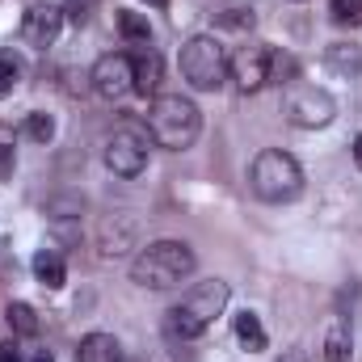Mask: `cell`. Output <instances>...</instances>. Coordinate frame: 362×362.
<instances>
[{"instance_id": "cell-1", "label": "cell", "mask_w": 362, "mask_h": 362, "mask_svg": "<svg viewBox=\"0 0 362 362\" xmlns=\"http://www.w3.org/2000/svg\"><path fill=\"white\" fill-rule=\"evenodd\" d=\"M198 266L194 249L181 245V240H156L148 249L135 253L131 262V282L144 286V291H169V286H181Z\"/></svg>"}, {"instance_id": "cell-2", "label": "cell", "mask_w": 362, "mask_h": 362, "mask_svg": "<svg viewBox=\"0 0 362 362\" xmlns=\"http://www.w3.org/2000/svg\"><path fill=\"white\" fill-rule=\"evenodd\" d=\"M202 131V110L181 97V93H165V97H152V110H148V135L152 144L169 148V152H181L198 139Z\"/></svg>"}, {"instance_id": "cell-3", "label": "cell", "mask_w": 362, "mask_h": 362, "mask_svg": "<svg viewBox=\"0 0 362 362\" xmlns=\"http://www.w3.org/2000/svg\"><path fill=\"white\" fill-rule=\"evenodd\" d=\"M228 282H219V278H211V282H198L194 291H185L181 295V303L169 308V333L173 337H198V333H206L211 325H215V316L228 308Z\"/></svg>"}, {"instance_id": "cell-4", "label": "cell", "mask_w": 362, "mask_h": 362, "mask_svg": "<svg viewBox=\"0 0 362 362\" xmlns=\"http://www.w3.org/2000/svg\"><path fill=\"white\" fill-rule=\"evenodd\" d=\"M249 185L262 202H295L303 194V169L295 156L278 152V148H266L253 169H249Z\"/></svg>"}, {"instance_id": "cell-5", "label": "cell", "mask_w": 362, "mask_h": 362, "mask_svg": "<svg viewBox=\"0 0 362 362\" xmlns=\"http://www.w3.org/2000/svg\"><path fill=\"white\" fill-rule=\"evenodd\" d=\"M181 76L194 85L198 93H215L228 81V55L219 47V38L198 34L181 47Z\"/></svg>"}, {"instance_id": "cell-6", "label": "cell", "mask_w": 362, "mask_h": 362, "mask_svg": "<svg viewBox=\"0 0 362 362\" xmlns=\"http://www.w3.org/2000/svg\"><path fill=\"white\" fill-rule=\"evenodd\" d=\"M282 110H286V122H291V127L316 131V127H329V122H333L337 101L329 97V89H316V85H286Z\"/></svg>"}, {"instance_id": "cell-7", "label": "cell", "mask_w": 362, "mask_h": 362, "mask_svg": "<svg viewBox=\"0 0 362 362\" xmlns=\"http://www.w3.org/2000/svg\"><path fill=\"white\" fill-rule=\"evenodd\" d=\"M148 139L152 135H144L139 127H118L110 139H105V165H110V173L114 177H139L144 169H148Z\"/></svg>"}, {"instance_id": "cell-8", "label": "cell", "mask_w": 362, "mask_h": 362, "mask_svg": "<svg viewBox=\"0 0 362 362\" xmlns=\"http://www.w3.org/2000/svg\"><path fill=\"white\" fill-rule=\"evenodd\" d=\"M89 81H93V93H97V97L118 101V97L135 93V59H131V55H122V51L101 55V59L93 64Z\"/></svg>"}, {"instance_id": "cell-9", "label": "cell", "mask_w": 362, "mask_h": 362, "mask_svg": "<svg viewBox=\"0 0 362 362\" xmlns=\"http://www.w3.org/2000/svg\"><path fill=\"white\" fill-rule=\"evenodd\" d=\"M270 64H274V51L270 47H240L232 59H228V76L236 81L240 93H257L262 85H270Z\"/></svg>"}, {"instance_id": "cell-10", "label": "cell", "mask_w": 362, "mask_h": 362, "mask_svg": "<svg viewBox=\"0 0 362 362\" xmlns=\"http://www.w3.org/2000/svg\"><path fill=\"white\" fill-rule=\"evenodd\" d=\"M59 30H64V8L59 4H30L21 13V42H30L38 51L51 47L59 38Z\"/></svg>"}, {"instance_id": "cell-11", "label": "cell", "mask_w": 362, "mask_h": 362, "mask_svg": "<svg viewBox=\"0 0 362 362\" xmlns=\"http://www.w3.org/2000/svg\"><path fill=\"white\" fill-rule=\"evenodd\" d=\"M76 362H122V346L114 333H89L76 346Z\"/></svg>"}, {"instance_id": "cell-12", "label": "cell", "mask_w": 362, "mask_h": 362, "mask_svg": "<svg viewBox=\"0 0 362 362\" xmlns=\"http://www.w3.org/2000/svg\"><path fill=\"white\" fill-rule=\"evenodd\" d=\"M160 72H165L160 55L156 51H144L135 59V93L139 97H160Z\"/></svg>"}, {"instance_id": "cell-13", "label": "cell", "mask_w": 362, "mask_h": 362, "mask_svg": "<svg viewBox=\"0 0 362 362\" xmlns=\"http://www.w3.org/2000/svg\"><path fill=\"white\" fill-rule=\"evenodd\" d=\"M34 278H38L47 291H59V286L68 282V266H64V257H59L55 249H38V253H34Z\"/></svg>"}, {"instance_id": "cell-14", "label": "cell", "mask_w": 362, "mask_h": 362, "mask_svg": "<svg viewBox=\"0 0 362 362\" xmlns=\"http://www.w3.org/2000/svg\"><path fill=\"white\" fill-rule=\"evenodd\" d=\"M232 329H236V337H240V346H245L249 354H262V350L270 346V337H266V329H262V320H257L253 312L232 316Z\"/></svg>"}, {"instance_id": "cell-15", "label": "cell", "mask_w": 362, "mask_h": 362, "mask_svg": "<svg viewBox=\"0 0 362 362\" xmlns=\"http://www.w3.org/2000/svg\"><path fill=\"white\" fill-rule=\"evenodd\" d=\"M325 64H329V72L358 76L362 72V47H354V42H333V47L325 51Z\"/></svg>"}, {"instance_id": "cell-16", "label": "cell", "mask_w": 362, "mask_h": 362, "mask_svg": "<svg viewBox=\"0 0 362 362\" xmlns=\"http://www.w3.org/2000/svg\"><path fill=\"white\" fill-rule=\"evenodd\" d=\"M325 362H350L354 354V337H350V325H341V320H333L329 325V333H325V346H320Z\"/></svg>"}, {"instance_id": "cell-17", "label": "cell", "mask_w": 362, "mask_h": 362, "mask_svg": "<svg viewBox=\"0 0 362 362\" xmlns=\"http://www.w3.org/2000/svg\"><path fill=\"white\" fill-rule=\"evenodd\" d=\"M118 34H122L127 42H135V47H148V42H152L148 17H144V13H131V8H118Z\"/></svg>"}, {"instance_id": "cell-18", "label": "cell", "mask_w": 362, "mask_h": 362, "mask_svg": "<svg viewBox=\"0 0 362 362\" xmlns=\"http://www.w3.org/2000/svg\"><path fill=\"white\" fill-rule=\"evenodd\" d=\"M4 320H8V329L21 333V337H34V333H38V312H34L30 303H8Z\"/></svg>"}, {"instance_id": "cell-19", "label": "cell", "mask_w": 362, "mask_h": 362, "mask_svg": "<svg viewBox=\"0 0 362 362\" xmlns=\"http://www.w3.org/2000/svg\"><path fill=\"white\" fill-rule=\"evenodd\" d=\"M329 17L337 25H362V0H333L329 4Z\"/></svg>"}, {"instance_id": "cell-20", "label": "cell", "mask_w": 362, "mask_h": 362, "mask_svg": "<svg viewBox=\"0 0 362 362\" xmlns=\"http://www.w3.org/2000/svg\"><path fill=\"white\" fill-rule=\"evenodd\" d=\"M97 4H101V0H64V21L85 25L93 13H97Z\"/></svg>"}, {"instance_id": "cell-21", "label": "cell", "mask_w": 362, "mask_h": 362, "mask_svg": "<svg viewBox=\"0 0 362 362\" xmlns=\"http://www.w3.org/2000/svg\"><path fill=\"white\" fill-rule=\"evenodd\" d=\"M25 135H30L34 144H47V139L55 135V122H51V114H30V118H25Z\"/></svg>"}, {"instance_id": "cell-22", "label": "cell", "mask_w": 362, "mask_h": 362, "mask_svg": "<svg viewBox=\"0 0 362 362\" xmlns=\"http://www.w3.org/2000/svg\"><path fill=\"white\" fill-rule=\"evenodd\" d=\"M17 76H21L17 59H13L8 51H0V97H8V93H13V85H17Z\"/></svg>"}, {"instance_id": "cell-23", "label": "cell", "mask_w": 362, "mask_h": 362, "mask_svg": "<svg viewBox=\"0 0 362 362\" xmlns=\"http://www.w3.org/2000/svg\"><path fill=\"white\" fill-rule=\"evenodd\" d=\"M219 25H228V30H249V25H253V8H223V13H219Z\"/></svg>"}, {"instance_id": "cell-24", "label": "cell", "mask_w": 362, "mask_h": 362, "mask_svg": "<svg viewBox=\"0 0 362 362\" xmlns=\"http://www.w3.org/2000/svg\"><path fill=\"white\" fill-rule=\"evenodd\" d=\"M0 362H25L21 358V346H17V341H4V346H0Z\"/></svg>"}, {"instance_id": "cell-25", "label": "cell", "mask_w": 362, "mask_h": 362, "mask_svg": "<svg viewBox=\"0 0 362 362\" xmlns=\"http://www.w3.org/2000/svg\"><path fill=\"white\" fill-rule=\"evenodd\" d=\"M8 173H13V144H4V148H0V181L8 177Z\"/></svg>"}, {"instance_id": "cell-26", "label": "cell", "mask_w": 362, "mask_h": 362, "mask_svg": "<svg viewBox=\"0 0 362 362\" xmlns=\"http://www.w3.org/2000/svg\"><path fill=\"white\" fill-rule=\"evenodd\" d=\"M30 362H55V358H51V350H34V354H30Z\"/></svg>"}, {"instance_id": "cell-27", "label": "cell", "mask_w": 362, "mask_h": 362, "mask_svg": "<svg viewBox=\"0 0 362 362\" xmlns=\"http://www.w3.org/2000/svg\"><path fill=\"white\" fill-rule=\"evenodd\" d=\"M278 362H308V358H303L299 350H291V354H282V358H278Z\"/></svg>"}, {"instance_id": "cell-28", "label": "cell", "mask_w": 362, "mask_h": 362, "mask_svg": "<svg viewBox=\"0 0 362 362\" xmlns=\"http://www.w3.org/2000/svg\"><path fill=\"white\" fill-rule=\"evenodd\" d=\"M354 165H358V169H362V135H358V139H354Z\"/></svg>"}, {"instance_id": "cell-29", "label": "cell", "mask_w": 362, "mask_h": 362, "mask_svg": "<svg viewBox=\"0 0 362 362\" xmlns=\"http://www.w3.org/2000/svg\"><path fill=\"white\" fill-rule=\"evenodd\" d=\"M148 4H169V0H148Z\"/></svg>"}]
</instances>
